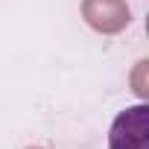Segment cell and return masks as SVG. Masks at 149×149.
Instances as JSON below:
<instances>
[{"mask_svg":"<svg viewBox=\"0 0 149 149\" xmlns=\"http://www.w3.org/2000/svg\"><path fill=\"white\" fill-rule=\"evenodd\" d=\"M108 149H149V105L120 111L108 132Z\"/></svg>","mask_w":149,"mask_h":149,"instance_id":"obj_1","label":"cell"},{"mask_svg":"<svg viewBox=\"0 0 149 149\" xmlns=\"http://www.w3.org/2000/svg\"><path fill=\"white\" fill-rule=\"evenodd\" d=\"M82 18L88 21L91 29L102 35H114L129 26L132 12L126 0H82Z\"/></svg>","mask_w":149,"mask_h":149,"instance_id":"obj_2","label":"cell"},{"mask_svg":"<svg viewBox=\"0 0 149 149\" xmlns=\"http://www.w3.org/2000/svg\"><path fill=\"white\" fill-rule=\"evenodd\" d=\"M29 149H41V146H29Z\"/></svg>","mask_w":149,"mask_h":149,"instance_id":"obj_3","label":"cell"}]
</instances>
